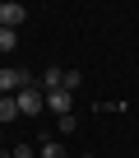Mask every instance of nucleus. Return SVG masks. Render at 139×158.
Masks as SVG:
<instances>
[{
  "instance_id": "f257e3e1",
  "label": "nucleus",
  "mask_w": 139,
  "mask_h": 158,
  "mask_svg": "<svg viewBox=\"0 0 139 158\" xmlns=\"http://www.w3.org/2000/svg\"><path fill=\"white\" fill-rule=\"evenodd\" d=\"M14 102H19V116H37V112H46V93L37 89V79H33V84H23L19 93H14Z\"/></svg>"
},
{
  "instance_id": "f03ea898",
  "label": "nucleus",
  "mask_w": 139,
  "mask_h": 158,
  "mask_svg": "<svg viewBox=\"0 0 139 158\" xmlns=\"http://www.w3.org/2000/svg\"><path fill=\"white\" fill-rule=\"evenodd\" d=\"M23 84H33L28 70H14V65H0V98H14Z\"/></svg>"
},
{
  "instance_id": "7ed1b4c3",
  "label": "nucleus",
  "mask_w": 139,
  "mask_h": 158,
  "mask_svg": "<svg viewBox=\"0 0 139 158\" xmlns=\"http://www.w3.org/2000/svg\"><path fill=\"white\" fill-rule=\"evenodd\" d=\"M23 23H28V10L14 5V0H5V5H0V28H14V33H19Z\"/></svg>"
},
{
  "instance_id": "20e7f679",
  "label": "nucleus",
  "mask_w": 139,
  "mask_h": 158,
  "mask_svg": "<svg viewBox=\"0 0 139 158\" xmlns=\"http://www.w3.org/2000/svg\"><path fill=\"white\" fill-rule=\"evenodd\" d=\"M37 84H42V93H56V89H65V70H60V65H46V70L37 74Z\"/></svg>"
},
{
  "instance_id": "39448f33",
  "label": "nucleus",
  "mask_w": 139,
  "mask_h": 158,
  "mask_svg": "<svg viewBox=\"0 0 139 158\" xmlns=\"http://www.w3.org/2000/svg\"><path fill=\"white\" fill-rule=\"evenodd\" d=\"M46 107H51V112H56V121H60V116H70V107H74V93L56 89V93H46Z\"/></svg>"
},
{
  "instance_id": "423d86ee",
  "label": "nucleus",
  "mask_w": 139,
  "mask_h": 158,
  "mask_svg": "<svg viewBox=\"0 0 139 158\" xmlns=\"http://www.w3.org/2000/svg\"><path fill=\"white\" fill-rule=\"evenodd\" d=\"M37 158H65V144H60V139H42Z\"/></svg>"
},
{
  "instance_id": "0eeeda50",
  "label": "nucleus",
  "mask_w": 139,
  "mask_h": 158,
  "mask_svg": "<svg viewBox=\"0 0 139 158\" xmlns=\"http://www.w3.org/2000/svg\"><path fill=\"white\" fill-rule=\"evenodd\" d=\"M14 116H19V102H14V98H0V126L14 121Z\"/></svg>"
},
{
  "instance_id": "6e6552de",
  "label": "nucleus",
  "mask_w": 139,
  "mask_h": 158,
  "mask_svg": "<svg viewBox=\"0 0 139 158\" xmlns=\"http://www.w3.org/2000/svg\"><path fill=\"white\" fill-rule=\"evenodd\" d=\"M19 47V33L14 28H0V51H14Z\"/></svg>"
},
{
  "instance_id": "1a4fd4ad",
  "label": "nucleus",
  "mask_w": 139,
  "mask_h": 158,
  "mask_svg": "<svg viewBox=\"0 0 139 158\" xmlns=\"http://www.w3.org/2000/svg\"><path fill=\"white\" fill-rule=\"evenodd\" d=\"M79 84H84V74H79V70H65V93H74Z\"/></svg>"
},
{
  "instance_id": "9d476101",
  "label": "nucleus",
  "mask_w": 139,
  "mask_h": 158,
  "mask_svg": "<svg viewBox=\"0 0 139 158\" xmlns=\"http://www.w3.org/2000/svg\"><path fill=\"white\" fill-rule=\"evenodd\" d=\"M56 126H60V135H74V130H79V121H74V112H70V116H60Z\"/></svg>"
},
{
  "instance_id": "9b49d317",
  "label": "nucleus",
  "mask_w": 139,
  "mask_h": 158,
  "mask_svg": "<svg viewBox=\"0 0 139 158\" xmlns=\"http://www.w3.org/2000/svg\"><path fill=\"white\" fill-rule=\"evenodd\" d=\"M10 153H14V158H37V149H33V144H14Z\"/></svg>"
},
{
  "instance_id": "f8f14e48",
  "label": "nucleus",
  "mask_w": 139,
  "mask_h": 158,
  "mask_svg": "<svg viewBox=\"0 0 139 158\" xmlns=\"http://www.w3.org/2000/svg\"><path fill=\"white\" fill-rule=\"evenodd\" d=\"M0 158H14V153H10V149H0Z\"/></svg>"
},
{
  "instance_id": "ddd939ff",
  "label": "nucleus",
  "mask_w": 139,
  "mask_h": 158,
  "mask_svg": "<svg viewBox=\"0 0 139 158\" xmlns=\"http://www.w3.org/2000/svg\"><path fill=\"white\" fill-rule=\"evenodd\" d=\"M0 149H5V135H0Z\"/></svg>"
},
{
  "instance_id": "4468645a",
  "label": "nucleus",
  "mask_w": 139,
  "mask_h": 158,
  "mask_svg": "<svg viewBox=\"0 0 139 158\" xmlns=\"http://www.w3.org/2000/svg\"><path fill=\"white\" fill-rule=\"evenodd\" d=\"M84 158H93V153H84Z\"/></svg>"
}]
</instances>
